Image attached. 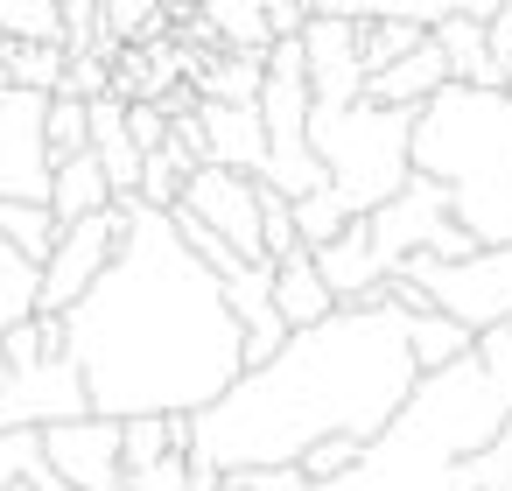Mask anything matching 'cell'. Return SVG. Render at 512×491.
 I'll use <instances>...</instances> for the list:
<instances>
[{"mask_svg":"<svg viewBox=\"0 0 512 491\" xmlns=\"http://www.w3.org/2000/svg\"><path fill=\"white\" fill-rule=\"evenodd\" d=\"M407 344H414V365L421 372H442V365L470 358L477 330L463 316H449V309H421V316H407Z\"/></svg>","mask_w":512,"mask_h":491,"instance_id":"44dd1931","label":"cell"},{"mask_svg":"<svg viewBox=\"0 0 512 491\" xmlns=\"http://www.w3.org/2000/svg\"><path fill=\"white\" fill-rule=\"evenodd\" d=\"M407 141H414V106H372L365 92L344 99V106H309V148H316L344 218L379 211L414 176Z\"/></svg>","mask_w":512,"mask_h":491,"instance_id":"277c9868","label":"cell"},{"mask_svg":"<svg viewBox=\"0 0 512 491\" xmlns=\"http://www.w3.org/2000/svg\"><path fill=\"white\" fill-rule=\"evenodd\" d=\"M127 491H197V484H190V456L176 449V456H162V463L134 470V477H127Z\"/></svg>","mask_w":512,"mask_h":491,"instance_id":"74e56055","label":"cell"},{"mask_svg":"<svg viewBox=\"0 0 512 491\" xmlns=\"http://www.w3.org/2000/svg\"><path fill=\"white\" fill-rule=\"evenodd\" d=\"M43 148H50V169L64 162V155H85L92 148V113H85V99H50V113H43Z\"/></svg>","mask_w":512,"mask_h":491,"instance_id":"83f0119b","label":"cell"},{"mask_svg":"<svg viewBox=\"0 0 512 491\" xmlns=\"http://www.w3.org/2000/svg\"><path fill=\"white\" fill-rule=\"evenodd\" d=\"M36 295H43V260H29L15 239H0V337L29 316H43Z\"/></svg>","mask_w":512,"mask_h":491,"instance_id":"603a6c76","label":"cell"},{"mask_svg":"<svg viewBox=\"0 0 512 491\" xmlns=\"http://www.w3.org/2000/svg\"><path fill=\"white\" fill-rule=\"evenodd\" d=\"M15 491H71V484H64V477L50 470V456H43V463H36V470H29V477H22Z\"/></svg>","mask_w":512,"mask_h":491,"instance_id":"ab89813d","label":"cell"},{"mask_svg":"<svg viewBox=\"0 0 512 491\" xmlns=\"http://www.w3.org/2000/svg\"><path fill=\"white\" fill-rule=\"evenodd\" d=\"M428 43L442 50V64H449V85H505V71H498V57H491V36H484V22H470V15H442L435 29H428Z\"/></svg>","mask_w":512,"mask_h":491,"instance_id":"e0dca14e","label":"cell"},{"mask_svg":"<svg viewBox=\"0 0 512 491\" xmlns=\"http://www.w3.org/2000/svg\"><path fill=\"white\" fill-rule=\"evenodd\" d=\"M0 379H8V358H0Z\"/></svg>","mask_w":512,"mask_h":491,"instance_id":"bcb514c9","label":"cell"},{"mask_svg":"<svg viewBox=\"0 0 512 491\" xmlns=\"http://www.w3.org/2000/svg\"><path fill=\"white\" fill-rule=\"evenodd\" d=\"M43 463V428H0V491H15Z\"/></svg>","mask_w":512,"mask_h":491,"instance_id":"d6a6232c","label":"cell"},{"mask_svg":"<svg viewBox=\"0 0 512 491\" xmlns=\"http://www.w3.org/2000/svg\"><path fill=\"white\" fill-rule=\"evenodd\" d=\"M498 8L505 0H456V15H470V22H498Z\"/></svg>","mask_w":512,"mask_h":491,"instance_id":"b9f144b4","label":"cell"},{"mask_svg":"<svg viewBox=\"0 0 512 491\" xmlns=\"http://www.w3.org/2000/svg\"><path fill=\"white\" fill-rule=\"evenodd\" d=\"M442 85H449V64H442L435 43H421V50H407L400 64L372 71V78H365V99H372V106H428Z\"/></svg>","mask_w":512,"mask_h":491,"instance_id":"d6986e66","label":"cell"},{"mask_svg":"<svg viewBox=\"0 0 512 491\" xmlns=\"http://www.w3.org/2000/svg\"><path fill=\"white\" fill-rule=\"evenodd\" d=\"M316 15H344V22H414V0H316Z\"/></svg>","mask_w":512,"mask_h":491,"instance_id":"f35d334b","label":"cell"},{"mask_svg":"<svg viewBox=\"0 0 512 491\" xmlns=\"http://www.w3.org/2000/svg\"><path fill=\"white\" fill-rule=\"evenodd\" d=\"M64 57H71L64 43H8V85L57 99V85H64Z\"/></svg>","mask_w":512,"mask_h":491,"instance_id":"d4e9b609","label":"cell"},{"mask_svg":"<svg viewBox=\"0 0 512 491\" xmlns=\"http://www.w3.org/2000/svg\"><path fill=\"white\" fill-rule=\"evenodd\" d=\"M225 491H316L302 477V463H260V470H232Z\"/></svg>","mask_w":512,"mask_h":491,"instance_id":"d590c367","label":"cell"},{"mask_svg":"<svg viewBox=\"0 0 512 491\" xmlns=\"http://www.w3.org/2000/svg\"><path fill=\"white\" fill-rule=\"evenodd\" d=\"M288 204H295V239H302L309 253H316V246H330V239L351 225V218H344V204H337L330 190H309V197H288Z\"/></svg>","mask_w":512,"mask_h":491,"instance_id":"f546056e","label":"cell"},{"mask_svg":"<svg viewBox=\"0 0 512 491\" xmlns=\"http://www.w3.org/2000/svg\"><path fill=\"white\" fill-rule=\"evenodd\" d=\"M99 15H106V29L120 43H148V36H169L176 29L162 0H99Z\"/></svg>","mask_w":512,"mask_h":491,"instance_id":"f1b7e54d","label":"cell"},{"mask_svg":"<svg viewBox=\"0 0 512 491\" xmlns=\"http://www.w3.org/2000/svg\"><path fill=\"white\" fill-rule=\"evenodd\" d=\"M43 456L71 491H127V463H120V421L113 414H78L43 428Z\"/></svg>","mask_w":512,"mask_h":491,"instance_id":"7c38bea8","label":"cell"},{"mask_svg":"<svg viewBox=\"0 0 512 491\" xmlns=\"http://www.w3.org/2000/svg\"><path fill=\"white\" fill-rule=\"evenodd\" d=\"M162 8H169V22H183V15H197V8H204V0H162Z\"/></svg>","mask_w":512,"mask_h":491,"instance_id":"7bdbcfd3","label":"cell"},{"mask_svg":"<svg viewBox=\"0 0 512 491\" xmlns=\"http://www.w3.org/2000/svg\"><path fill=\"white\" fill-rule=\"evenodd\" d=\"M316 491H463V477H456L449 442H435V435L400 407V414L386 421V435L365 442L358 470H344V477H330V484H316Z\"/></svg>","mask_w":512,"mask_h":491,"instance_id":"8992f818","label":"cell"},{"mask_svg":"<svg viewBox=\"0 0 512 491\" xmlns=\"http://www.w3.org/2000/svg\"><path fill=\"white\" fill-rule=\"evenodd\" d=\"M120 225H127V197L57 232V246H50V260H43V295H36L43 316H64V309L106 274V260L120 253Z\"/></svg>","mask_w":512,"mask_h":491,"instance_id":"ba28073f","label":"cell"},{"mask_svg":"<svg viewBox=\"0 0 512 491\" xmlns=\"http://www.w3.org/2000/svg\"><path fill=\"white\" fill-rule=\"evenodd\" d=\"M316 274L330 281L337 309H344V302H372V295H379L386 267H379V253H372V232H365V218H351V225H344L330 246H316Z\"/></svg>","mask_w":512,"mask_h":491,"instance_id":"2e32d148","label":"cell"},{"mask_svg":"<svg viewBox=\"0 0 512 491\" xmlns=\"http://www.w3.org/2000/svg\"><path fill=\"white\" fill-rule=\"evenodd\" d=\"M78 414H92V393H85V372L71 351L8 365V379H0V428H57Z\"/></svg>","mask_w":512,"mask_h":491,"instance_id":"9c48e42d","label":"cell"},{"mask_svg":"<svg viewBox=\"0 0 512 491\" xmlns=\"http://www.w3.org/2000/svg\"><path fill=\"white\" fill-rule=\"evenodd\" d=\"M295 43H302V64H309V92H316V106H344V99H358V92H365V64H358L365 22L309 15Z\"/></svg>","mask_w":512,"mask_h":491,"instance_id":"4fadbf2b","label":"cell"},{"mask_svg":"<svg viewBox=\"0 0 512 491\" xmlns=\"http://www.w3.org/2000/svg\"><path fill=\"white\" fill-rule=\"evenodd\" d=\"M365 232H372V253H379L386 274L407 253H435V260H470L477 253V239L449 218V190L428 183V176H407L379 211H365Z\"/></svg>","mask_w":512,"mask_h":491,"instance_id":"5b68a950","label":"cell"},{"mask_svg":"<svg viewBox=\"0 0 512 491\" xmlns=\"http://www.w3.org/2000/svg\"><path fill=\"white\" fill-rule=\"evenodd\" d=\"M106 204H120V197H113V183H106V169H99L92 148H85V155H64V162L50 169V218H57V225H78V218H92V211H106Z\"/></svg>","mask_w":512,"mask_h":491,"instance_id":"ffe728a7","label":"cell"},{"mask_svg":"<svg viewBox=\"0 0 512 491\" xmlns=\"http://www.w3.org/2000/svg\"><path fill=\"white\" fill-rule=\"evenodd\" d=\"M64 344L92 414H204L246 372V330L218 274L183 246L176 218L127 197L120 253L64 309Z\"/></svg>","mask_w":512,"mask_h":491,"instance_id":"6da1fadb","label":"cell"},{"mask_svg":"<svg viewBox=\"0 0 512 491\" xmlns=\"http://www.w3.org/2000/svg\"><path fill=\"white\" fill-rule=\"evenodd\" d=\"M358 456H365V442H358V435H330V442L302 449V477H309V484H330V477L358 470Z\"/></svg>","mask_w":512,"mask_h":491,"instance_id":"836d02e7","label":"cell"},{"mask_svg":"<svg viewBox=\"0 0 512 491\" xmlns=\"http://www.w3.org/2000/svg\"><path fill=\"white\" fill-rule=\"evenodd\" d=\"M0 85H8V36H0Z\"/></svg>","mask_w":512,"mask_h":491,"instance_id":"ee69618b","label":"cell"},{"mask_svg":"<svg viewBox=\"0 0 512 491\" xmlns=\"http://www.w3.org/2000/svg\"><path fill=\"white\" fill-rule=\"evenodd\" d=\"M498 92H512V57H505V85H498Z\"/></svg>","mask_w":512,"mask_h":491,"instance_id":"f6af8a7d","label":"cell"},{"mask_svg":"<svg viewBox=\"0 0 512 491\" xmlns=\"http://www.w3.org/2000/svg\"><path fill=\"white\" fill-rule=\"evenodd\" d=\"M428 43V29L421 22H400V15H386V22H365V43H358V64H365V78L372 71H386V64H400L407 50H421Z\"/></svg>","mask_w":512,"mask_h":491,"instance_id":"4316f807","label":"cell"},{"mask_svg":"<svg viewBox=\"0 0 512 491\" xmlns=\"http://www.w3.org/2000/svg\"><path fill=\"white\" fill-rule=\"evenodd\" d=\"M176 449H190V414H134V421H120V463H127V477L148 470V463H162V456H176Z\"/></svg>","mask_w":512,"mask_h":491,"instance_id":"7402d4cb","label":"cell"},{"mask_svg":"<svg viewBox=\"0 0 512 491\" xmlns=\"http://www.w3.org/2000/svg\"><path fill=\"white\" fill-rule=\"evenodd\" d=\"M274 309H281L288 330H309V323H323V316L337 309V295H330V281L316 274V253H309V246H295L288 260H274Z\"/></svg>","mask_w":512,"mask_h":491,"instance_id":"ac0fdd59","label":"cell"},{"mask_svg":"<svg viewBox=\"0 0 512 491\" xmlns=\"http://www.w3.org/2000/svg\"><path fill=\"white\" fill-rule=\"evenodd\" d=\"M260 246H267V260H288L302 239H295V204L274 190V183H260Z\"/></svg>","mask_w":512,"mask_h":491,"instance_id":"1f68e13d","label":"cell"},{"mask_svg":"<svg viewBox=\"0 0 512 491\" xmlns=\"http://www.w3.org/2000/svg\"><path fill=\"white\" fill-rule=\"evenodd\" d=\"M43 92L0 85V197L15 204H50V148H43Z\"/></svg>","mask_w":512,"mask_h":491,"instance_id":"8fae6325","label":"cell"},{"mask_svg":"<svg viewBox=\"0 0 512 491\" xmlns=\"http://www.w3.org/2000/svg\"><path fill=\"white\" fill-rule=\"evenodd\" d=\"M197 127H204V162L239 169V176H260V169H267L260 99H253V106H218V99H197Z\"/></svg>","mask_w":512,"mask_h":491,"instance_id":"9a60e30c","label":"cell"},{"mask_svg":"<svg viewBox=\"0 0 512 491\" xmlns=\"http://www.w3.org/2000/svg\"><path fill=\"white\" fill-rule=\"evenodd\" d=\"M190 169H204L190 148H155V155H141V204H155V211H176V197H183V183H190Z\"/></svg>","mask_w":512,"mask_h":491,"instance_id":"cb8c5ba5","label":"cell"},{"mask_svg":"<svg viewBox=\"0 0 512 491\" xmlns=\"http://www.w3.org/2000/svg\"><path fill=\"white\" fill-rule=\"evenodd\" d=\"M442 15H456V0H414V22H421V29H435Z\"/></svg>","mask_w":512,"mask_h":491,"instance_id":"60d3db41","label":"cell"},{"mask_svg":"<svg viewBox=\"0 0 512 491\" xmlns=\"http://www.w3.org/2000/svg\"><path fill=\"white\" fill-rule=\"evenodd\" d=\"M127 134L141 155H155V148H169V113L155 99H127Z\"/></svg>","mask_w":512,"mask_h":491,"instance_id":"8d00e7d4","label":"cell"},{"mask_svg":"<svg viewBox=\"0 0 512 491\" xmlns=\"http://www.w3.org/2000/svg\"><path fill=\"white\" fill-rule=\"evenodd\" d=\"M456 477H463V491H512V428H505L498 442L470 449V456L456 463Z\"/></svg>","mask_w":512,"mask_h":491,"instance_id":"4dcf8cb0","label":"cell"},{"mask_svg":"<svg viewBox=\"0 0 512 491\" xmlns=\"http://www.w3.org/2000/svg\"><path fill=\"white\" fill-rule=\"evenodd\" d=\"M393 274L421 281L435 309L463 316L470 330L505 323L512 316V246H477L470 260H435V253H407Z\"/></svg>","mask_w":512,"mask_h":491,"instance_id":"52a82bcc","label":"cell"},{"mask_svg":"<svg viewBox=\"0 0 512 491\" xmlns=\"http://www.w3.org/2000/svg\"><path fill=\"white\" fill-rule=\"evenodd\" d=\"M176 211H190L197 225H211L239 260H267V246H260V176H239V169L204 162V169H190Z\"/></svg>","mask_w":512,"mask_h":491,"instance_id":"30bf717a","label":"cell"},{"mask_svg":"<svg viewBox=\"0 0 512 491\" xmlns=\"http://www.w3.org/2000/svg\"><path fill=\"white\" fill-rule=\"evenodd\" d=\"M64 99H106L113 92V57H64Z\"/></svg>","mask_w":512,"mask_h":491,"instance_id":"e575fe53","label":"cell"},{"mask_svg":"<svg viewBox=\"0 0 512 491\" xmlns=\"http://www.w3.org/2000/svg\"><path fill=\"white\" fill-rule=\"evenodd\" d=\"M407 169L449 190V218L477 246H512V92L442 85L414 106Z\"/></svg>","mask_w":512,"mask_h":491,"instance_id":"3957f363","label":"cell"},{"mask_svg":"<svg viewBox=\"0 0 512 491\" xmlns=\"http://www.w3.org/2000/svg\"><path fill=\"white\" fill-rule=\"evenodd\" d=\"M421 365L407 344V309L386 295L344 302L309 330H288V344L267 365H246L204 414H190V470L232 477L260 463H302V449L330 435L379 442L386 421L407 407Z\"/></svg>","mask_w":512,"mask_h":491,"instance_id":"7a4b0ae2","label":"cell"},{"mask_svg":"<svg viewBox=\"0 0 512 491\" xmlns=\"http://www.w3.org/2000/svg\"><path fill=\"white\" fill-rule=\"evenodd\" d=\"M204 29L218 50H239V57H267L281 36H302L309 8L302 0H204Z\"/></svg>","mask_w":512,"mask_h":491,"instance_id":"5bb4252c","label":"cell"},{"mask_svg":"<svg viewBox=\"0 0 512 491\" xmlns=\"http://www.w3.org/2000/svg\"><path fill=\"white\" fill-rule=\"evenodd\" d=\"M302 8H309V15H316V0H302Z\"/></svg>","mask_w":512,"mask_h":491,"instance_id":"7dc6e473","label":"cell"},{"mask_svg":"<svg viewBox=\"0 0 512 491\" xmlns=\"http://www.w3.org/2000/svg\"><path fill=\"white\" fill-rule=\"evenodd\" d=\"M8 43H64V0H0Z\"/></svg>","mask_w":512,"mask_h":491,"instance_id":"484cf974","label":"cell"}]
</instances>
